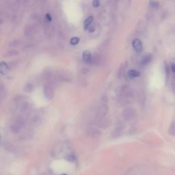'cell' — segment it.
I'll return each mask as SVG.
<instances>
[{"mask_svg":"<svg viewBox=\"0 0 175 175\" xmlns=\"http://www.w3.org/2000/svg\"><path fill=\"white\" fill-rule=\"evenodd\" d=\"M128 75H129V78H138V77L140 75V73L138 71H136V70L132 69V70H130V71H129Z\"/></svg>","mask_w":175,"mask_h":175,"instance_id":"obj_5","label":"cell"},{"mask_svg":"<svg viewBox=\"0 0 175 175\" xmlns=\"http://www.w3.org/2000/svg\"><path fill=\"white\" fill-rule=\"evenodd\" d=\"M7 71H8V66L4 62H2L0 63V72L2 75H5Z\"/></svg>","mask_w":175,"mask_h":175,"instance_id":"obj_6","label":"cell"},{"mask_svg":"<svg viewBox=\"0 0 175 175\" xmlns=\"http://www.w3.org/2000/svg\"><path fill=\"white\" fill-rule=\"evenodd\" d=\"M172 71H173L174 73H175V64H173L172 65Z\"/></svg>","mask_w":175,"mask_h":175,"instance_id":"obj_13","label":"cell"},{"mask_svg":"<svg viewBox=\"0 0 175 175\" xmlns=\"http://www.w3.org/2000/svg\"><path fill=\"white\" fill-rule=\"evenodd\" d=\"M91 54L89 51H85L83 53V60L86 63H90L91 62Z\"/></svg>","mask_w":175,"mask_h":175,"instance_id":"obj_2","label":"cell"},{"mask_svg":"<svg viewBox=\"0 0 175 175\" xmlns=\"http://www.w3.org/2000/svg\"><path fill=\"white\" fill-rule=\"evenodd\" d=\"M88 31H89V32H93V31H94V27L93 26H91V27H88Z\"/></svg>","mask_w":175,"mask_h":175,"instance_id":"obj_11","label":"cell"},{"mask_svg":"<svg viewBox=\"0 0 175 175\" xmlns=\"http://www.w3.org/2000/svg\"><path fill=\"white\" fill-rule=\"evenodd\" d=\"M132 45L133 47H134L135 51L138 52V53H140V52L142 51V49H143L142 43L140 40L138 39V38H135V39L133 40Z\"/></svg>","mask_w":175,"mask_h":175,"instance_id":"obj_1","label":"cell"},{"mask_svg":"<svg viewBox=\"0 0 175 175\" xmlns=\"http://www.w3.org/2000/svg\"><path fill=\"white\" fill-rule=\"evenodd\" d=\"M93 17L92 16H90L88 17V18L85 20L84 23H83V27H84V30H87L88 29V27H90V25L91 24V23L93 21Z\"/></svg>","mask_w":175,"mask_h":175,"instance_id":"obj_4","label":"cell"},{"mask_svg":"<svg viewBox=\"0 0 175 175\" xmlns=\"http://www.w3.org/2000/svg\"><path fill=\"white\" fill-rule=\"evenodd\" d=\"M99 0H93L92 2V5L94 8H97L99 6Z\"/></svg>","mask_w":175,"mask_h":175,"instance_id":"obj_9","label":"cell"},{"mask_svg":"<svg viewBox=\"0 0 175 175\" xmlns=\"http://www.w3.org/2000/svg\"><path fill=\"white\" fill-rule=\"evenodd\" d=\"M67 158H68L67 159L71 160V161H72V160H75V157L73 156V155H69V156L67 157Z\"/></svg>","mask_w":175,"mask_h":175,"instance_id":"obj_12","label":"cell"},{"mask_svg":"<svg viewBox=\"0 0 175 175\" xmlns=\"http://www.w3.org/2000/svg\"><path fill=\"white\" fill-rule=\"evenodd\" d=\"M79 41V38H78V37H73V38H71V40H70V43H71L73 45H75L77 44H78Z\"/></svg>","mask_w":175,"mask_h":175,"instance_id":"obj_8","label":"cell"},{"mask_svg":"<svg viewBox=\"0 0 175 175\" xmlns=\"http://www.w3.org/2000/svg\"><path fill=\"white\" fill-rule=\"evenodd\" d=\"M151 59H152L151 54H146L142 58L141 60V64L142 65H146L147 64H149V63L151 61Z\"/></svg>","mask_w":175,"mask_h":175,"instance_id":"obj_3","label":"cell"},{"mask_svg":"<svg viewBox=\"0 0 175 175\" xmlns=\"http://www.w3.org/2000/svg\"><path fill=\"white\" fill-rule=\"evenodd\" d=\"M149 6L153 9H157L159 6V3L156 0H150Z\"/></svg>","mask_w":175,"mask_h":175,"instance_id":"obj_7","label":"cell"},{"mask_svg":"<svg viewBox=\"0 0 175 175\" xmlns=\"http://www.w3.org/2000/svg\"><path fill=\"white\" fill-rule=\"evenodd\" d=\"M46 19H47V20L48 21H51V15H50V14H47L46 15Z\"/></svg>","mask_w":175,"mask_h":175,"instance_id":"obj_10","label":"cell"}]
</instances>
